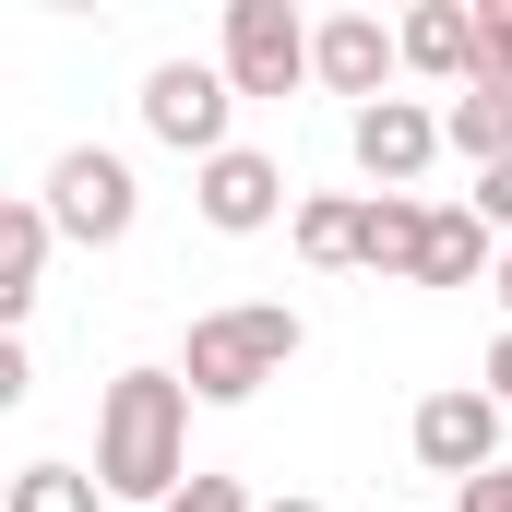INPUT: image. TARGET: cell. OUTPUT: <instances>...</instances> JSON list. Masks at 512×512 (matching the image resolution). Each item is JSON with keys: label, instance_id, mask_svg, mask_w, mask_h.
<instances>
[{"label": "cell", "instance_id": "obj_21", "mask_svg": "<svg viewBox=\"0 0 512 512\" xmlns=\"http://www.w3.org/2000/svg\"><path fill=\"white\" fill-rule=\"evenodd\" d=\"M489 393H501V417H512V322H501V346H489Z\"/></svg>", "mask_w": 512, "mask_h": 512}, {"label": "cell", "instance_id": "obj_7", "mask_svg": "<svg viewBox=\"0 0 512 512\" xmlns=\"http://www.w3.org/2000/svg\"><path fill=\"white\" fill-rule=\"evenodd\" d=\"M227 84L239 96H298L310 84V24L286 0H227Z\"/></svg>", "mask_w": 512, "mask_h": 512}, {"label": "cell", "instance_id": "obj_13", "mask_svg": "<svg viewBox=\"0 0 512 512\" xmlns=\"http://www.w3.org/2000/svg\"><path fill=\"white\" fill-rule=\"evenodd\" d=\"M358 239H370V191H310V203H298V262H310V274H346Z\"/></svg>", "mask_w": 512, "mask_h": 512}, {"label": "cell", "instance_id": "obj_14", "mask_svg": "<svg viewBox=\"0 0 512 512\" xmlns=\"http://www.w3.org/2000/svg\"><path fill=\"white\" fill-rule=\"evenodd\" d=\"M441 143H453L465 167H512V84H465V96L441 108Z\"/></svg>", "mask_w": 512, "mask_h": 512}, {"label": "cell", "instance_id": "obj_23", "mask_svg": "<svg viewBox=\"0 0 512 512\" xmlns=\"http://www.w3.org/2000/svg\"><path fill=\"white\" fill-rule=\"evenodd\" d=\"M262 512H322V501H298V489H286V501H262Z\"/></svg>", "mask_w": 512, "mask_h": 512}, {"label": "cell", "instance_id": "obj_12", "mask_svg": "<svg viewBox=\"0 0 512 512\" xmlns=\"http://www.w3.org/2000/svg\"><path fill=\"white\" fill-rule=\"evenodd\" d=\"M48 239H60V227H48V203H36V191H24V203H0V322H24V310H36Z\"/></svg>", "mask_w": 512, "mask_h": 512}, {"label": "cell", "instance_id": "obj_18", "mask_svg": "<svg viewBox=\"0 0 512 512\" xmlns=\"http://www.w3.org/2000/svg\"><path fill=\"white\" fill-rule=\"evenodd\" d=\"M167 512H262V501H251V489H239V477H191V489H179V501H167Z\"/></svg>", "mask_w": 512, "mask_h": 512}, {"label": "cell", "instance_id": "obj_19", "mask_svg": "<svg viewBox=\"0 0 512 512\" xmlns=\"http://www.w3.org/2000/svg\"><path fill=\"white\" fill-rule=\"evenodd\" d=\"M453 512H512V465H489V477H465V489H453Z\"/></svg>", "mask_w": 512, "mask_h": 512}, {"label": "cell", "instance_id": "obj_16", "mask_svg": "<svg viewBox=\"0 0 512 512\" xmlns=\"http://www.w3.org/2000/svg\"><path fill=\"white\" fill-rule=\"evenodd\" d=\"M12 512H96V477L84 465H24L12 477Z\"/></svg>", "mask_w": 512, "mask_h": 512}, {"label": "cell", "instance_id": "obj_3", "mask_svg": "<svg viewBox=\"0 0 512 512\" xmlns=\"http://www.w3.org/2000/svg\"><path fill=\"white\" fill-rule=\"evenodd\" d=\"M36 203H48V227H60V239H84V251H120V239H131V215H143V179H131L108 143H72V155L48 167V191H36Z\"/></svg>", "mask_w": 512, "mask_h": 512}, {"label": "cell", "instance_id": "obj_9", "mask_svg": "<svg viewBox=\"0 0 512 512\" xmlns=\"http://www.w3.org/2000/svg\"><path fill=\"white\" fill-rule=\"evenodd\" d=\"M191 203H203V227H215V239H262V227L286 215V167H274L262 143H227V155L203 167V191H191Z\"/></svg>", "mask_w": 512, "mask_h": 512}, {"label": "cell", "instance_id": "obj_11", "mask_svg": "<svg viewBox=\"0 0 512 512\" xmlns=\"http://www.w3.org/2000/svg\"><path fill=\"white\" fill-rule=\"evenodd\" d=\"M393 36H405V72H429V84H453V96L477 84V12H465V0H417Z\"/></svg>", "mask_w": 512, "mask_h": 512}, {"label": "cell", "instance_id": "obj_10", "mask_svg": "<svg viewBox=\"0 0 512 512\" xmlns=\"http://www.w3.org/2000/svg\"><path fill=\"white\" fill-rule=\"evenodd\" d=\"M477 274H501V227L477 203H429V239H417L405 286H477Z\"/></svg>", "mask_w": 512, "mask_h": 512}, {"label": "cell", "instance_id": "obj_20", "mask_svg": "<svg viewBox=\"0 0 512 512\" xmlns=\"http://www.w3.org/2000/svg\"><path fill=\"white\" fill-rule=\"evenodd\" d=\"M477 215H489V227H512V167H477Z\"/></svg>", "mask_w": 512, "mask_h": 512}, {"label": "cell", "instance_id": "obj_1", "mask_svg": "<svg viewBox=\"0 0 512 512\" xmlns=\"http://www.w3.org/2000/svg\"><path fill=\"white\" fill-rule=\"evenodd\" d=\"M191 477H203L191 465V382L179 370H120V382L96 393V489L167 512Z\"/></svg>", "mask_w": 512, "mask_h": 512}, {"label": "cell", "instance_id": "obj_5", "mask_svg": "<svg viewBox=\"0 0 512 512\" xmlns=\"http://www.w3.org/2000/svg\"><path fill=\"white\" fill-rule=\"evenodd\" d=\"M501 429H512V417H501V393H489V382H441L429 405H417V417H405L417 465H429V477H453V489L501 465Z\"/></svg>", "mask_w": 512, "mask_h": 512}, {"label": "cell", "instance_id": "obj_2", "mask_svg": "<svg viewBox=\"0 0 512 512\" xmlns=\"http://www.w3.org/2000/svg\"><path fill=\"white\" fill-rule=\"evenodd\" d=\"M310 346V322L286 310V298H227V310H203L191 322V346H179V382L191 405H251L262 382H286V358Z\"/></svg>", "mask_w": 512, "mask_h": 512}, {"label": "cell", "instance_id": "obj_6", "mask_svg": "<svg viewBox=\"0 0 512 512\" xmlns=\"http://www.w3.org/2000/svg\"><path fill=\"white\" fill-rule=\"evenodd\" d=\"M393 72H405V36H393L382 12H322V24H310V84H322V96L382 108Z\"/></svg>", "mask_w": 512, "mask_h": 512}, {"label": "cell", "instance_id": "obj_15", "mask_svg": "<svg viewBox=\"0 0 512 512\" xmlns=\"http://www.w3.org/2000/svg\"><path fill=\"white\" fill-rule=\"evenodd\" d=\"M417 239H429V203H417V191H370L358 262H370V274H417Z\"/></svg>", "mask_w": 512, "mask_h": 512}, {"label": "cell", "instance_id": "obj_8", "mask_svg": "<svg viewBox=\"0 0 512 512\" xmlns=\"http://www.w3.org/2000/svg\"><path fill=\"white\" fill-rule=\"evenodd\" d=\"M346 155H358L382 191H417V179H429V155H453V143H441V108L382 96V108H358V120H346Z\"/></svg>", "mask_w": 512, "mask_h": 512}, {"label": "cell", "instance_id": "obj_17", "mask_svg": "<svg viewBox=\"0 0 512 512\" xmlns=\"http://www.w3.org/2000/svg\"><path fill=\"white\" fill-rule=\"evenodd\" d=\"M477 84H512V0L477 12Z\"/></svg>", "mask_w": 512, "mask_h": 512}, {"label": "cell", "instance_id": "obj_22", "mask_svg": "<svg viewBox=\"0 0 512 512\" xmlns=\"http://www.w3.org/2000/svg\"><path fill=\"white\" fill-rule=\"evenodd\" d=\"M489 298H501V310H512V239H501V274H489Z\"/></svg>", "mask_w": 512, "mask_h": 512}, {"label": "cell", "instance_id": "obj_4", "mask_svg": "<svg viewBox=\"0 0 512 512\" xmlns=\"http://www.w3.org/2000/svg\"><path fill=\"white\" fill-rule=\"evenodd\" d=\"M227 120H239V84H227V60H155L143 72V131L155 143H179V155H227Z\"/></svg>", "mask_w": 512, "mask_h": 512}]
</instances>
